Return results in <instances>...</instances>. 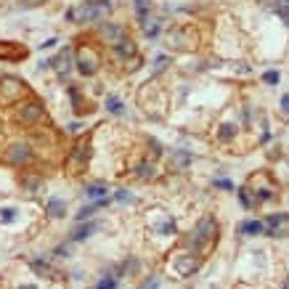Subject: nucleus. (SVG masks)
Segmentation results:
<instances>
[{
	"label": "nucleus",
	"mask_w": 289,
	"mask_h": 289,
	"mask_svg": "<svg viewBox=\"0 0 289 289\" xmlns=\"http://www.w3.org/2000/svg\"><path fill=\"white\" fill-rule=\"evenodd\" d=\"M38 120H43V106H40L38 101L24 103V106L16 112V122H19V125H34Z\"/></svg>",
	"instance_id": "nucleus-7"
},
{
	"label": "nucleus",
	"mask_w": 289,
	"mask_h": 289,
	"mask_svg": "<svg viewBox=\"0 0 289 289\" xmlns=\"http://www.w3.org/2000/svg\"><path fill=\"white\" fill-rule=\"evenodd\" d=\"M96 231H98V223H85V221H83V226L72 231V239H75V241H83V239H88V236H93Z\"/></svg>",
	"instance_id": "nucleus-15"
},
{
	"label": "nucleus",
	"mask_w": 289,
	"mask_h": 289,
	"mask_svg": "<svg viewBox=\"0 0 289 289\" xmlns=\"http://www.w3.org/2000/svg\"><path fill=\"white\" fill-rule=\"evenodd\" d=\"M141 29H143L146 38H157L159 34V21L152 19V16H146V19H141Z\"/></svg>",
	"instance_id": "nucleus-16"
},
{
	"label": "nucleus",
	"mask_w": 289,
	"mask_h": 289,
	"mask_svg": "<svg viewBox=\"0 0 289 289\" xmlns=\"http://www.w3.org/2000/svg\"><path fill=\"white\" fill-rule=\"evenodd\" d=\"M0 96H3L6 103H11V101H16L21 96H27V85L16 77H3L0 80Z\"/></svg>",
	"instance_id": "nucleus-4"
},
{
	"label": "nucleus",
	"mask_w": 289,
	"mask_h": 289,
	"mask_svg": "<svg viewBox=\"0 0 289 289\" xmlns=\"http://www.w3.org/2000/svg\"><path fill=\"white\" fill-rule=\"evenodd\" d=\"M135 175L141 178V180L154 178V165H152V162H141V165H138V170H135Z\"/></svg>",
	"instance_id": "nucleus-19"
},
{
	"label": "nucleus",
	"mask_w": 289,
	"mask_h": 289,
	"mask_svg": "<svg viewBox=\"0 0 289 289\" xmlns=\"http://www.w3.org/2000/svg\"><path fill=\"white\" fill-rule=\"evenodd\" d=\"M239 234L258 236V234H263V223L260 221H244V223H239Z\"/></svg>",
	"instance_id": "nucleus-17"
},
{
	"label": "nucleus",
	"mask_w": 289,
	"mask_h": 289,
	"mask_svg": "<svg viewBox=\"0 0 289 289\" xmlns=\"http://www.w3.org/2000/svg\"><path fill=\"white\" fill-rule=\"evenodd\" d=\"M24 289H34V286H24Z\"/></svg>",
	"instance_id": "nucleus-33"
},
{
	"label": "nucleus",
	"mask_w": 289,
	"mask_h": 289,
	"mask_svg": "<svg viewBox=\"0 0 289 289\" xmlns=\"http://www.w3.org/2000/svg\"><path fill=\"white\" fill-rule=\"evenodd\" d=\"M103 204H106V199H101V202H96V204H88V207H83V210H80V215H77V218H80V221H88V218L93 215L96 210H101Z\"/></svg>",
	"instance_id": "nucleus-20"
},
{
	"label": "nucleus",
	"mask_w": 289,
	"mask_h": 289,
	"mask_svg": "<svg viewBox=\"0 0 289 289\" xmlns=\"http://www.w3.org/2000/svg\"><path fill=\"white\" fill-rule=\"evenodd\" d=\"M265 83L276 85V83H279V75H276V72H265Z\"/></svg>",
	"instance_id": "nucleus-27"
},
{
	"label": "nucleus",
	"mask_w": 289,
	"mask_h": 289,
	"mask_svg": "<svg viewBox=\"0 0 289 289\" xmlns=\"http://www.w3.org/2000/svg\"><path fill=\"white\" fill-rule=\"evenodd\" d=\"M45 212H48L51 218H64L66 215V204L59 199V196H53V199H48V204H45Z\"/></svg>",
	"instance_id": "nucleus-14"
},
{
	"label": "nucleus",
	"mask_w": 289,
	"mask_h": 289,
	"mask_svg": "<svg viewBox=\"0 0 289 289\" xmlns=\"http://www.w3.org/2000/svg\"><path fill=\"white\" fill-rule=\"evenodd\" d=\"M281 109L289 114V96H284V98H281Z\"/></svg>",
	"instance_id": "nucleus-31"
},
{
	"label": "nucleus",
	"mask_w": 289,
	"mask_h": 289,
	"mask_svg": "<svg viewBox=\"0 0 289 289\" xmlns=\"http://www.w3.org/2000/svg\"><path fill=\"white\" fill-rule=\"evenodd\" d=\"M194 43H196V34L189 32V29H172L167 34V45H170V48H178V51L194 48Z\"/></svg>",
	"instance_id": "nucleus-6"
},
{
	"label": "nucleus",
	"mask_w": 289,
	"mask_h": 289,
	"mask_svg": "<svg viewBox=\"0 0 289 289\" xmlns=\"http://www.w3.org/2000/svg\"><path fill=\"white\" fill-rule=\"evenodd\" d=\"M165 66H167V59H165V56H159V59H157V72H162Z\"/></svg>",
	"instance_id": "nucleus-29"
},
{
	"label": "nucleus",
	"mask_w": 289,
	"mask_h": 289,
	"mask_svg": "<svg viewBox=\"0 0 289 289\" xmlns=\"http://www.w3.org/2000/svg\"><path fill=\"white\" fill-rule=\"evenodd\" d=\"M112 286H114V279H109V281H101V284H98V289H112Z\"/></svg>",
	"instance_id": "nucleus-30"
},
{
	"label": "nucleus",
	"mask_w": 289,
	"mask_h": 289,
	"mask_svg": "<svg viewBox=\"0 0 289 289\" xmlns=\"http://www.w3.org/2000/svg\"><path fill=\"white\" fill-rule=\"evenodd\" d=\"M85 194L90 196V199H98V196L109 194V191H106V186H103V183H90V186L85 189Z\"/></svg>",
	"instance_id": "nucleus-21"
},
{
	"label": "nucleus",
	"mask_w": 289,
	"mask_h": 289,
	"mask_svg": "<svg viewBox=\"0 0 289 289\" xmlns=\"http://www.w3.org/2000/svg\"><path fill=\"white\" fill-rule=\"evenodd\" d=\"M252 186H258V202H268L273 199V194H276V186H273V180L265 175V172H260L258 178H252Z\"/></svg>",
	"instance_id": "nucleus-8"
},
{
	"label": "nucleus",
	"mask_w": 289,
	"mask_h": 289,
	"mask_svg": "<svg viewBox=\"0 0 289 289\" xmlns=\"http://www.w3.org/2000/svg\"><path fill=\"white\" fill-rule=\"evenodd\" d=\"M112 11L109 0H85V3H77L66 11V19L75 21V24H88V21L103 19Z\"/></svg>",
	"instance_id": "nucleus-1"
},
{
	"label": "nucleus",
	"mask_w": 289,
	"mask_h": 289,
	"mask_svg": "<svg viewBox=\"0 0 289 289\" xmlns=\"http://www.w3.org/2000/svg\"><path fill=\"white\" fill-rule=\"evenodd\" d=\"M27 51H21L16 48V43H0V59H6V61H19V59H24Z\"/></svg>",
	"instance_id": "nucleus-13"
},
{
	"label": "nucleus",
	"mask_w": 289,
	"mask_h": 289,
	"mask_svg": "<svg viewBox=\"0 0 289 289\" xmlns=\"http://www.w3.org/2000/svg\"><path fill=\"white\" fill-rule=\"evenodd\" d=\"M29 6H40V3H45V0H27Z\"/></svg>",
	"instance_id": "nucleus-32"
},
{
	"label": "nucleus",
	"mask_w": 289,
	"mask_h": 289,
	"mask_svg": "<svg viewBox=\"0 0 289 289\" xmlns=\"http://www.w3.org/2000/svg\"><path fill=\"white\" fill-rule=\"evenodd\" d=\"M69 64H72V53H69V48H66L64 53H59V56L53 59V66L59 69L61 75H64V72H69Z\"/></svg>",
	"instance_id": "nucleus-18"
},
{
	"label": "nucleus",
	"mask_w": 289,
	"mask_h": 289,
	"mask_svg": "<svg viewBox=\"0 0 289 289\" xmlns=\"http://www.w3.org/2000/svg\"><path fill=\"white\" fill-rule=\"evenodd\" d=\"M196 241H202V244H207V241H212L218 236V223H215V218L210 215H204L199 218V223L194 226V234H191Z\"/></svg>",
	"instance_id": "nucleus-5"
},
{
	"label": "nucleus",
	"mask_w": 289,
	"mask_h": 289,
	"mask_svg": "<svg viewBox=\"0 0 289 289\" xmlns=\"http://www.w3.org/2000/svg\"><path fill=\"white\" fill-rule=\"evenodd\" d=\"M112 51H114V56H117V59H125V61H130V56H138L135 43L128 40V38H122L120 43H114V45H112Z\"/></svg>",
	"instance_id": "nucleus-11"
},
{
	"label": "nucleus",
	"mask_w": 289,
	"mask_h": 289,
	"mask_svg": "<svg viewBox=\"0 0 289 289\" xmlns=\"http://www.w3.org/2000/svg\"><path fill=\"white\" fill-rule=\"evenodd\" d=\"M234 135H236V130L231 128V125H223V128H221V138H223V141H228V138H234Z\"/></svg>",
	"instance_id": "nucleus-25"
},
{
	"label": "nucleus",
	"mask_w": 289,
	"mask_h": 289,
	"mask_svg": "<svg viewBox=\"0 0 289 289\" xmlns=\"http://www.w3.org/2000/svg\"><path fill=\"white\" fill-rule=\"evenodd\" d=\"M114 199H117V202H130V194L128 191H117V194H114Z\"/></svg>",
	"instance_id": "nucleus-28"
},
{
	"label": "nucleus",
	"mask_w": 289,
	"mask_h": 289,
	"mask_svg": "<svg viewBox=\"0 0 289 289\" xmlns=\"http://www.w3.org/2000/svg\"><path fill=\"white\" fill-rule=\"evenodd\" d=\"M276 11L284 16V21L289 24V0H276Z\"/></svg>",
	"instance_id": "nucleus-23"
},
{
	"label": "nucleus",
	"mask_w": 289,
	"mask_h": 289,
	"mask_svg": "<svg viewBox=\"0 0 289 289\" xmlns=\"http://www.w3.org/2000/svg\"><path fill=\"white\" fill-rule=\"evenodd\" d=\"M88 159H90V143L88 141H77L75 149L66 157V170L72 172V175H80V172L88 167Z\"/></svg>",
	"instance_id": "nucleus-2"
},
{
	"label": "nucleus",
	"mask_w": 289,
	"mask_h": 289,
	"mask_svg": "<svg viewBox=\"0 0 289 289\" xmlns=\"http://www.w3.org/2000/svg\"><path fill=\"white\" fill-rule=\"evenodd\" d=\"M281 223H286V215H271V218H268V226H271V228L281 226Z\"/></svg>",
	"instance_id": "nucleus-24"
},
{
	"label": "nucleus",
	"mask_w": 289,
	"mask_h": 289,
	"mask_svg": "<svg viewBox=\"0 0 289 289\" xmlns=\"http://www.w3.org/2000/svg\"><path fill=\"white\" fill-rule=\"evenodd\" d=\"M196 268H199V258H196V255H180V258H175V271L180 276H191Z\"/></svg>",
	"instance_id": "nucleus-10"
},
{
	"label": "nucleus",
	"mask_w": 289,
	"mask_h": 289,
	"mask_svg": "<svg viewBox=\"0 0 289 289\" xmlns=\"http://www.w3.org/2000/svg\"><path fill=\"white\" fill-rule=\"evenodd\" d=\"M284 289H289V284H286V286H284Z\"/></svg>",
	"instance_id": "nucleus-34"
},
{
	"label": "nucleus",
	"mask_w": 289,
	"mask_h": 289,
	"mask_svg": "<svg viewBox=\"0 0 289 289\" xmlns=\"http://www.w3.org/2000/svg\"><path fill=\"white\" fill-rule=\"evenodd\" d=\"M239 199H241V204H244V207H252V199L247 196V189H239Z\"/></svg>",
	"instance_id": "nucleus-26"
},
{
	"label": "nucleus",
	"mask_w": 289,
	"mask_h": 289,
	"mask_svg": "<svg viewBox=\"0 0 289 289\" xmlns=\"http://www.w3.org/2000/svg\"><path fill=\"white\" fill-rule=\"evenodd\" d=\"M106 109H109L112 114H122L125 106H122V101H120L117 96H109V98H106Z\"/></svg>",
	"instance_id": "nucleus-22"
},
{
	"label": "nucleus",
	"mask_w": 289,
	"mask_h": 289,
	"mask_svg": "<svg viewBox=\"0 0 289 289\" xmlns=\"http://www.w3.org/2000/svg\"><path fill=\"white\" fill-rule=\"evenodd\" d=\"M6 159L11 162V165H27V162H32V149L27 143H14L8 149Z\"/></svg>",
	"instance_id": "nucleus-9"
},
{
	"label": "nucleus",
	"mask_w": 289,
	"mask_h": 289,
	"mask_svg": "<svg viewBox=\"0 0 289 289\" xmlns=\"http://www.w3.org/2000/svg\"><path fill=\"white\" fill-rule=\"evenodd\" d=\"M101 38L106 40L109 45H114V43H120L122 38H128V34H125V29L120 24H103L101 27Z\"/></svg>",
	"instance_id": "nucleus-12"
},
{
	"label": "nucleus",
	"mask_w": 289,
	"mask_h": 289,
	"mask_svg": "<svg viewBox=\"0 0 289 289\" xmlns=\"http://www.w3.org/2000/svg\"><path fill=\"white\" fill-rule=\"evenodd\" d=\"M75 59H77V69H80L83 75H96L98 66H101V56H98L93 48H88V45L77 48Z\"/></svg>",
	"instance_id": "nucleus-3"
}]
</instances>
